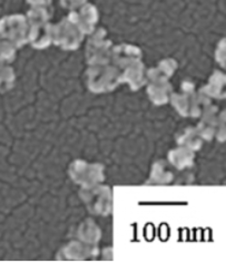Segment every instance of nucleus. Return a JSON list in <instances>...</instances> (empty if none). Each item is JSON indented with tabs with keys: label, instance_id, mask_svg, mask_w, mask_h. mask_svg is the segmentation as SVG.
<instances>
[{
	"label": "nucleus",
	"instance_id": "f257e3e1",
	"mask_svg": "<svg viewBox=\"0 0 226 262\" xmlns=\"http://www.w3.org/2000/svg\"><path fill=\"white\" fill-rule=\"evenodd\" d=\"M0 36L4 37L16 47H21L28 42L29 24L26 17L11 15L0 20Z\"/></svg>",
	"mask_w": 226,
	"mask_h": 262
},
{
	"label": "nucleus",
	"instance_id": "f03ea898",
	"mask_svg": "<svg viewBox=\"0 0 226 262\" xmlns=\"http://www.w3.org/2000/svg\"><path fill=\"white\" fill-rule=\"evenodd\" d=\"M84 38L80 29L68 19L61 20L57 26H53V41L64 49H76Z\"/></svg>",
	"mask_w": 226,
	"mask_h": 262
},
{
	"label": "nucleus",
	"instance_id": "7ed1b4c3",
	"mask_svg": "<svg viewBox=\"0 0 226 262\" xmlns=\"http://www.w3.org/2000/svg\"><path fill=\"white\" fill-rule=\"evenodd\" d=\"M104 29H98L87 43V59L91 64H105L110 57V41Z\"/></svg>",
	"mask_w": 226,
	"mask_h": 262
},
{
	"label": "nucleus",
	"instance_id": "20e7f679",
	"mask_svg": "<svg viewBox=\"0 0 226 262\" xmlns=\"http://www.w3.org/2000/svg\"><path fill=\"white\" fill-rule=\"evenodd\" d=\"M68 19L76 25L83 34H92L94 32V26L98 20V12L93 5L84 4L80 7L74 9V11L69 14Z\"/></svg>",
	"mask_w": 226,
	"mask_h": 262
},
{
	"label": "nucleus",
	"instance_id": "39448f33",
	"mask_svg": "<svg viewBox=\"0 0 226 262\" xmlns=\"http://www.w3.org/2000/svg\"><path fill=\"white\" fill-rule=\"evenodd\" d=\"M29 24L28 41L36 48H45L53 41V26L48 21Z\"/></svg>",
	"mask_w": 226,
	"mask_h": 262
},
{
	"label": "nucleus",
	"instance_id": "423d86ee",
	"mask_svg": "<svg viewBox=\"0 0 226 262\" xmlns=\"http://www.w3.org/2000/svg\"><path fill=\"white\" fill-rule=\"evenodd\" d=\"M93 74H95L96 76L100 77H94L91 76V87L92 90L95 91H106L112 89L115 85V77H116V71L112 67H100V68H95L94 72L92 71Z\"/></svg>",
	"mask_w": 226,
	"mask_h": 262
},
{
	"label": "nucleus",
	"instance_id": "0eeeda50",
	"mask_svg": "<svg viewBox=\"0 0 226 262\" xmlns=\"http://www.w3.org/2000/svg\"><path fill=\"white\" fill-rule=\"evenodd\" d=\"M140 48L128 45H122L114 48V59L118 64L131 63V61L140 60L141 58Z\"/></svg>",
	"mask_w": 226,
	"mask_h": 262
},
{
	"label": "nucleus",
	"instance_id": "6e6552de",
	"mask_svg": "<svg viewBox=\"0 0 226 262\" xmlns=\"http://www.w3.org/2000/svg\"><path fill=\"white\" fill-rule=\"evenodd\" d=\"M16 55V46L0 36V63H10Z\"/></svg>",
	"mask_w": 226,
	"mask_h": 262
},
{
	"label": "nucleus",
	"instance_id": "1a4fd4ad",
	"mask_svg": "<svg viewBox=\"0 0 226 262\" xmlns=\"http://www.w3.org/2000/svg\"><path fill=\"white\" fill-rule=\"evenodd\" d=\"M15 80V74L12 68L0 63V92L9 91Z\"/></svg>",
	"mask_w": 226,
	"mask_h": 262
},
{
	"label": "nucleus",
	"instance_id": "9d476101",
	"mask_svg": "<svg viewBox=\"0 0 226 262\" xmlns=\"http://www.w3.org/2000/svg\"><path fill=\"white\" fill-rule=\"evenodd\" d=\"M27 2L33 8H43L49 10L50 6H52V0H27Z\"/></svg>",
	"mask_w": 226,
	"mask_h": 262
},
{
	"label": "nucleus",
	"instance_id": "9b49d317",
	"mask_svg": "<svg viewBox=\"0 0 226 262\" xmlns=\"http://www.w3.org/2000/svg\"><path fill=\"white\" fill-rule=\"evenodd\" d=\"M60 2L62 7L74 10L80 7V6H83L86 3V0H60Z\"/></svg>",
	"mask_w": 226,
	"mask_h": 262
},
{
	"label": "nucleus",
	"instance_id": "f8f14e48",
	"mask_svg": "<svg viewBox=\"0 0 226 262\" xmlns=\"http://www.w3.org/2000/svg\"><path fill=\"white\" fill-rule=\"evenodd\" d=\"M190 98H191V96H185V97H182L180 101H183V102L190 101ZM178 110H179V112H180V114H184V112L186 111V104H183V106H179Z\"/></svg>",
	"mask_w": 226,
	"mask_h": 262
}]
</instances>
